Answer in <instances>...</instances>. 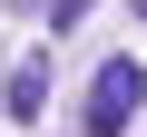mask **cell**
Masks as SVG:
<instances>
[{"instance_id": "1", "label": "cell", "mask_w": 147, "mask_h": 137, "mask_svg": "<svg viewBox=\"0 0 147 137\" xmlns=\"http://www.w3.org/2000/svg\"><path fill=\"white\" fill-rule=\"evenodd\" d=\"M137 108H147V68L137 59H98V79H88V137H118Z\"/></svg>"}, {"instance_id": "2", "label": "cell", "mask_w": 147, "mask_h": 137, "mask_svg": "<svg viewBox=\"0 0 147 137\" xmlns=\"http://www.w3.org/2000/svg\"><path fill=\"white\" fill-rule=\"evenodd\" d=\"M0 98H10V118L30 127V118L49 108V59H20V68H10V88H0Z\"/></svg>"}, {"instance_id": "3", "label": "cell", "mask_w": 147, "mask_h": 137, "mask_svg": "<svg viewBox=\"0 0 147 137\" xmlns=\"http://www.w3.org/2000/svg\"><path fill=\"white\" fill-rule=\"evenodd\" d=\"M20 10H30L39 30H79V20H88V0H20Z\"/></svg>"}, {"instance_id": "4", "label": "cell", "mask_w": 147, "mask_h": 137, "mask_svg": "<svg viewBox=\"0 0 147 137\" xmlns=\"http://www.w3.org/2000/svg\"><path fill=\"white\" fill-rule=\"evenodd\" d=\"M127 10H137V20H147V0H127Z\"/></svg>"}]
</instances>
